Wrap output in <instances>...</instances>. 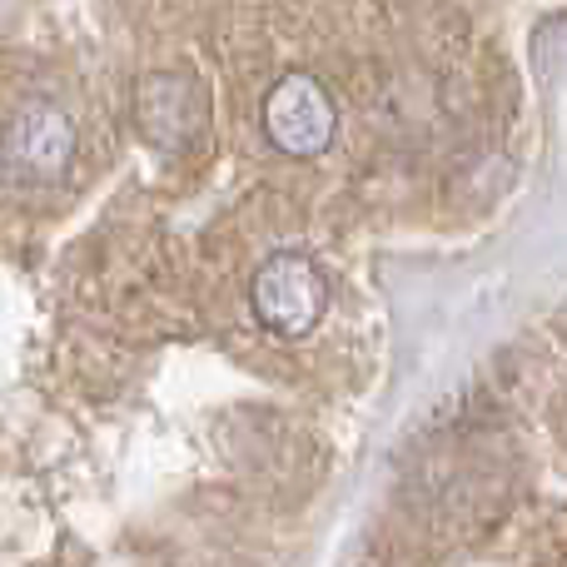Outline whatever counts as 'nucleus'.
Segmentation results:
<instances>
[{
	"mask_svg": "<svg viewBox=\"0 0 567 567\" xmlns=\"http://www.w3.org/2000/svg\"><path fill=\"white\" fill-rule=\"evenodd\" d=\"M75 159V120L60 105L30 100L0 130V175L10 185H60Z\"/></svg>",
	"mask_w": 567,
	"mask_h": 567,
	"instance_id": "1",
	"label": "nucleus"
},
{
	"mask_svg": "<svg viewBox=\"0 0 567 567\" xmlns=\"http://www.w3.org/2000/svg\"><path fill=\"white\" fill-rule=\"evenodd\" d=\"M259 125H265L269 145H275L279 155L313 159L333 145L339 115H333V95L319 85V75H309V70H289L284 80L269 85L265 110H259Z\"/></svg>",
	"mask_w": 567,
	"mask_h": 567,
	"instance_id": "2",
	"label": "nucleus"
},
{
	"mask_svg": "<svg viewBox=\"0 0 567 567\" xmlns=\"http://www.w3.org/2000/svg\"><path fill=\"white\" fill-rule=\"evenodd\" d=\"M249 299H255V313L269 333H279V339H303V333H313V323L323 319V309H329V279H323V269L313 265V259L275 255L255 275Z\"/></svg>",
	"mask_w": 567,
	"mask_h": 567,
	"instance_id": "3",
	"label": "nucleus"
},
{
	"mask_svg": "<svg viewBox=\"0 0 567 567\" xmlns=\"http://www.w3.org/2000/svg\"><path fill=\"white\" fill-rule=\"evenodd\" d=\"M135 120L155 150H185L205 135L209 95L185 70H155V75H145V85L135 95Z\"/></svg>",
	"mask_w": 567,
	"mask_h": 567,
	"instance_id": "4",
	"label": "nucleus"
}]
</instances>
